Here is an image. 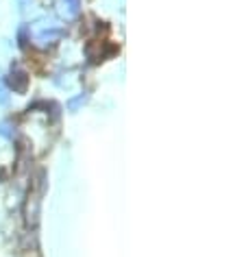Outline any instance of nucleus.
<instances>
[{"instance_id": "nucleus-1", "label": "nucleus", "mask_w": 244, "mask_h": 257, "mask_svg": "<svg viewBox=\"0 0 244 257\" xmlns=\"http://www.w3.org/2000/svg\"><path fill=\"white\" fill-rule=\"evenodd\" d=\"M11 87H14L16 92H24V89H27V74L24 72L11 74Z\"/></svg>"}]
</instances>
